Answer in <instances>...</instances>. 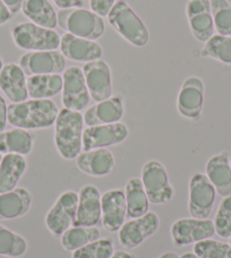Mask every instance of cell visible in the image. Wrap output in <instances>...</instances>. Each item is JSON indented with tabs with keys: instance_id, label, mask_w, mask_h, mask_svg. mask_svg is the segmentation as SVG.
Segmentation results:
<instances>
[{
	"instance_id": "1",
	"label": "cell",
	"mask_w": 231,
	"mask_h": 258,
	"mask_svg": "<svg viewBox=\"0 0 231 258\" xmlns=\"http://www.w3.org/2000/svg\"><path fill=\"white\" fill-rule=\"evenodd\" d=\"M59 109L51 99H27L8 104V123L25 131H39L52 127Z\"/></svg>"
},
{
	"instance_id": "2",
	"label": "cell",
	"mask_w": 231,
	"mask_h": 258,
	"mask_svg": "<svg viewBox=\"0 0 231 258\" xmlns=\"http://www.w3.org/2000/svg\"><path fill=\"white\" fill-rule=\"evenodd\" d=\"M84 126L82 112L73 111L66 108L59 110L53 125V141L58 154L64 160H75L83 151Z\"/></svg>"
},
{
	"instance_id": "3",
	"label": "cell",
	"mask_w": 231,
	"mask_h": 258,
	"mask_svg": "<svg viewBox=\"0 0 231 258\" xmlns=\"http://www.w3.org/2000/svg\"><path fill=\"white\" fill-rule=\"evenodd\" d=\"M107 18L113 31L133 47L144 48L149 44V29L127 2L117 0Z\"/></svg>"
},
{
	"instance_id": "4",
	"label": "cell",
	"mask_w": 231,
	"mask_h": 258,
	"mask_svg": "<svg viewBox=\"0 0 231 258\" xmlns=\"http://www.w3.org/2000/svg\"><path fill=\"white\" fill-rule=\"evenodd\" d=\"M58 26L65 33L78 38L96 41L105 32L104 18L91 9L83 7L59 9L57 13Z\"/></svg>"
},
{
	"instance_id": "5",
	"label": "cell",
	"mask_w": 231,
	"mask_h": 258,
	"mask_svg": "<svg viewBox=\"0 0 231 258\" xmlns=\"http://www.w3.org/2000/svg\"><path fill=\"white\" fill-rule=\"evenodd\" d=\"M11 35L14 44L25 52L58 50L60 47V35L56 31L29 21L14 26Z\"/></svg>"
},
{
	"instance_id": "6",
	"label": "cell",
	"mask_w": 231,
	"mask_h": 258,
	"mask_svg": "<svg viewBox=\"0 0 231 258\" xmlns=\"http://www.w3.org/2000/svg\"><path fill=\"white\" fill-rule=\"evenodd\" d=\"M141 180L152 205H164L174 198L175 188L164 165L158 160H149L143 164Z\"/></svg>"
},
{
	"instance_id": "7",
	"label": "cell",
	"mask_w": 231,
	"mask_h": 258,
	"mask_svg": "<svg viewBox=\"0 0 231 258\" xmlns=\"http://www.w3.org/2000/svg\"><path fill=\"white\" fill-rule=\"evenodd\" d=\"M77 205L78 192L75 190H66L57 197L44 218L45 227L52 236L60 237L67 229L73 227Z\"/></svg>"
},
{
	"instance_id": "8",
	"label": "cell",
	"mask_w": 231,
	"mask_h": 258,
	"mask_svg": "<svg viewBox=\"0 0 231 258\" xmlns=\"http://www.w3.org/2000/svg\"><path fill=\"white\" fill-rule=\"evenodd\" d=\"M216 190L205 173L196 172L188 183V212L192 218L209 219L213 210Z\"/></svg>"
},
{
	"instance_id": "9",
	"label": "cell",
	"mask_w": 231,
	"mask_h": 258,
	"mask_svg": "<svg viewBox=\"0 0 231 258\" xmlns=\"http://www.w3.org/2000/svg\"><path fill=\"white\" fill-rule=\"evenodd\" d=\"M160 223L159 215L153 211H149L141 218L126 221L118 231L120 246L127 250L140 247L143 242L158 232Z\"/></svg>"
},
{
	"instance_id": "10",
	"label": "cell",
	"mask_w": 231,
	"mask_h": 258,
	"mask_svg": "<svg viewBox=\"0 0 231 258\" xmlns=\"http://www.w3.org/2000/svg\"><path fill=\"white\" fill-rule=\"evenodd\" d=\"M205 101V85L201 77L192 75L185 78L177 95V111L180 116L192 121L202 117Z\"/></svg>"
},
{
	"instance_id": "11",
	"label": "cell",
	"mask_w": 231,
	"mask_h": 258,
	"mask_svg": "<svg viewBox=\"0 0 231 258\" xmlns=\"http://www.w3.org/2000/svg\"><path fill=\"white\" fill-rule=\"evenodd\" d=\"M62 103L64 108L80 111L89 108L91 96L81 67L69 66L63 73Z\"/></svg>"
},
{
	"instance_id": "12",
	"label": "cell",
	"mask_w": 231,
	"mask_h": 258,
	"mask_svg": "<svg viewBox=\"0 0 231 258\" xmlns=\"http://www.w3.org/2000/svg\"><path fill=\"white\" fill-rule=\"evenodd\" d=\"M215 234L213 221L210 219L182 218L170 227V236L176 246L184 247L211 239Z\"/></svg>"
},
{
	"instance_id": "13",
	"label": "cell",
	"mask_w": 231,
	"mask_h": 258,
	"mask_svg": "<svg viewBox=\"0 0 231 258\" xmlns=\"http://www.w3.org/2000/svg\"><path fill=\"white\" fill-rule=\"evenodd\" d=\"M66 60L59 50L47 51H29L23 53L18 64L25 75H49V74H62L66 69Z\"/></svg>"
},
{
	"instance_id": "14",
	"label": "cell",
	"mask_w": 231,
	"mask_h": 258,
	"mask_svg": "<svg viewBox=\"0 0 231 258\" xmlns=\"http://www.w3.org/2000/svg\"><path fill=\"white\" fill-rule=\"evenodd\" d=\"M129 129L126 123L116 122L107 125L89 126L83 132V151L108 149L119 145L127 140Z\"/></svg>"
},
{
	"instance_id": "15",
	"label": "cell",
	"mask_w": 231,
	"mask_h": 258,
	"mask_svg": "<svg viewBox=\"0 0 231 258\" xmlns=\"http://www.w3.org/2000/svg\"><path fill=\"white\" fill-rule=\"evenodd\" d=\"M82 71L91 100L100 102L113 95L112 72L107 61L98 59L86 62L82 67Z\"/></svg>"
},
{
	"instance_id": "16",
	"label": "cell",
	"mask_w": 231,
	"mask_h": 258,
	"mask_svg": "<svg viewBox=\"0 0 231 258\" xmlns=\"http://www.w3.org/2000/svg\"><path fill=\"white\" fill-rule=\"evenodd\" d=\"M185 12L194 39L205 43L214 35L215 30L210 0H188Z\"/></svg>"
},
{
	"instance_id": "17",
	"label": "cell",
	"mask_w": 231,
	"mask_h": 258,
	"mask_svg": "<svg viewBox=\"0 0 231 258\" xmlns=\"http://www.w3.org/2000/svg\"><path fill=\"white\" fill-rule=\"evenodd\" d=\"M127 218V205L123 189H110L101 197V223L110 233L118 232Z\"/></svg>"
},
{
	"instance_id": "18",
	"label": "cell",
	"mask_w": 231,
	"mask_h": 258,
	"mask_svg": "<svg viewBox=\"0 0 231 258\" xmlns=\"http://www.w3.org/2000/svg\"><path fill=\"white\" fill-rule=\"evenodd\" d=\"M59 51L64 57L75 62H90L103 56V49L93 40L78 38L73 34L64 33L60 36Z\"/></svg>"
},
{
	"instance_id": "19",
	"label": "cell",
	"mask_w": 231,
	"mask_h": 258,
	"mask_svg": "<svg viewBox=\"0 0 231 258\" xmlns=\"http://www.w3.org/2000/svg\"><path fill=\"white\" fill-rule=\"evenodd\" d=\"M101 194L94 185H85L78 192L76 218L73 225L96 227L101 222Z\"/></svg>"
},
{
	"instance_id": "20",
	"label": "cell",
	"mask_w": 231,
	"mask_h": 258,
	"mask_svg": "<svg viewBox=\"0 0 231 258\" xmlns=\"http://www.w3.org/2000/svg\"><path fill=\"white\" fill-rule=\"evenodd\" d=\"M76 167L81 172L93 178H103L113 172L116 159L108 149L82 151L75 159Z\"/></svg>"
},
{
	"instance_id": "21",
	"label": "cell",
	"mask_w": 231,
	"mask_h": 258,
	"mask_svg": "<svg viewBox=\"0 0 231 258\" xmlns=\"http://www.w3.org/2000/svg\"><path fill=\"white\" fill-rule=\"evenodd\" d=\"M125 116V104L122 95H112L109 99L95 102L83 113L86 127L120 122Z\"/></svg>"
},
{
	"instance_id": "22",
	"label": "cell",
	"mask_w": 231,
	"mask_h": 258,
	"mask_svg": "<svg viewBox=\"0 0 231 258\" xmlns=\"http://www.w3.org/2000/svg\"><path fill=\"white\" fill-rule=\"evenodd\" d=\"M0 90L11 103H18L29 99L27 76L20 64L15 62L4 64L0 73Z\"/></svg>"
},
{
	"instance_id": "23",
	"label": "cell",
	"mask_w": 231,
	"mask_h": 258,
	"mask_svg": "<svg viewBox=\"0 0 231 258\" xmlns=\"http://www.w3.org/2000/svg\"><path fill=\"white\" fill-rule=\"evenodd\" d=\"M205 174L218 195L231 196V159L228 151L216 153L207 160Z\"/></svg>"
},
{
	"instance_id": "24",
	"label": "cell",
	"mask_w": 231,
	"mask_h": 258,
	"mask_svg": "<svg viewBox=\"0 0 231 258\" xmlns=\"http://www.w3.org/2000/svg\"><path fill=\"white\" fill-rule=\"evenodd\" d=\"M32 207L31 192L23 187L0 194V221L25 216Z\"/></svg>"
},
{
	"instance_id": "25",
	"label": "cell",
	"mask_w": 231,
	"mask_h": 258,
	"mask_svg": "<svg viewBox=\"0 0 231 258\" xmlns=\"http://www.w3.org/2000/svg\"><path fill=\"white\" fill-rule=\"evenodd\" d=\"M34 142L35 138L30 131L14 127L0 133V153L27 156L33 151Z\"/></svg>"
},
{
	"instance_id": "26",
	"label": "cell",
	"mask_w": 231,
	"mask_h": 258,
	"mask_svg": "<svg viewBox=\"0 0 231 258\" xmlns=\"http://www.w3.org/2000/svg\"><path fill=\"white\" fill-rule=\"evenodd\" d=\"M27 167L25 156L5 154L0 162V194L15 189L24 176Z\"/></svg>"
},
{
	"instance_id": "27",
	"label": "cell",
	"mask_w": 231,
	"mask_h": 258,
	"mask_svg": "<svg viewBox=\"0 0 231 258\" xmlns=\"http://www.w3.org/2000/svg\"><path fill=\"white\" fill-rule=\"evenodd\" d=\"M29 22L54 30L58 26L57 11L50 0H24L22 11Z\"/></svg>"
},
{
	"instance_id": "28",
	"label": "cell",
	"mask_w": 231,
	"mask_h": 258,
	"mask_svg": "<svg viewBox=\"0 0 231 258\" xmlns=\"http://www.w3.org/2000/svg\"><path fill=\"white\" fill-rule=\"evenodd\" d=\"M125 198L127 205V218L136 219L145 215L150 211V201L147 197L141 178L134 177L125 186Z\"/></svg>"
},
{
	"instance_id": "29",
	"label": "cell",
	"mask_w": 231,
	"mask_h": 258,
	"mask_svg": "<svg viewBox=\"0 0 231 258\" xmlns=\"http://www.w3.org/2000/svg\"><path fill=\"white\" fill-rule=\"evenodd\" d=\"M62 74L33 75L27 77V93L30 99H52L62 93Z\"/></svg>"
},
{
	"instance_id": "30",
	"label": "cell",
	"mask_w": 231,
	"mask_h": 258,
	"mask_svg": "<svg viewBox=\"0 0 231 258\" xmlns=\"http://www.w3.org/2000/svg\"><path fill=\"white\" fill-rule=\"evenodd\" d=\"M101 238L98 227H76L73 225L60 236V245L66 251L74 252Z\"/></svg>"
},
{
	"instance_id": "31",
	"label": "cell",
	"mask_w": 231,
	"mask_h": 258,
	"mask_svg": "<svg viewBox=\"0 0 231 258\" xmlns=\"http://www.w3.org/2000/svg\"><path fill=\"white\" fill-rule=\"evenodd\" d=\"M29 243L25 237L0 224V256L7 258H21L24 256Z\"/></svg>"
},
{
	"instance_id": "32",
	"label": "cell",
	"mask_w": 231,
	"mask_h": 258,
	"mask_svg": "<svg viewBox=\"0 0 231 258\" xmlns=\"http://www.w3.org/2000/svg\"><path fill=\"white\" fill-rule=\"evenodd\" d=\"M200 56L231 66V36L214 34L203 45Z\"/></svg>"
},
{
	"instance_id": "33",
	"label": "cell",
	"mask_w": 231,
	"mask_h": 258,
	"mask_svg": "<svg viewBox=\"0 0 231 258\" xmlns=\"http://www.w3.org/2000/svg\"><path fill=\"white\" fill-rule=\"evenodd\" d=\"M216 34L231 36V4L228 0H210Z\"/></svg>"
},
{
	"instance_id": "34",
	"label": "cell",
	"mask_w": 231,
	"mask_h": 258,
	"mask_svg": "<svg viewBox=\"0 0 231 258\" xmlns=\"http://www.w3.org/2000/svg\"><path fill=\"white\" fill-rule=\"evenodd\" d=\"M193 252L200 258H231V246L211 238L194 243Z\"/></svg>"
},
{
	"instance_id": "35",
	"label": "cell",
	"mask_w": 231,
	"mask_h": 258,
	"mask_svg": "<svg viewBox=\"0 0 231 258\" xmlns=\"http://www.w3.org/2000/svg\"><path fill=\"white\" fill-rule=\"evenodd\" d=\"M114 252L111 239L100 238L73 252L72 258H109Z\"/></svg>"
},
{
	"instance_id": "36",
	"label": "cell",
	"mask_w": 231,
	"mask_h": 258,
	"mask_svg": "<svg viewBox=\"0 0 231 258\" xmlns=\"http://www.w3.org/2000/svg\"><path fill=\"white\" fill-rule=\"evenodd\" d=\"M213 223L215 233L220 238L229 239L231 237V196L223 197L221 201Z\"/></svg>"
},
{
	"instance_id": "37",
	"label": "cell",
	"mask_w": 231,
	"mask_h": 258,
	"mask_svg": "<svg viewBox=\"0 0 231 258\" xmlns=\"http://www.w3.org/2000/svg\"><path fill=\"white\" fill-rule=\"evenodd\" d=\"M117 0H89L90 9L101 17H107Z\"/></svg>"
},
{
	"instance_id": "38",
	"label": "cell",
	"mask_w": 231,
	"mask_h": 258,
	"mask_svg": "<svg viewBox=\"0 0 231 258\" xmlns=\"http://www.w3.org/2000/svg\"><path fill=\"white\" fill-rule=\"evenodd\" d=\"M8 105L6 99L0 94V133L6 131V126L8 123V116H7Z\"/></svg>"
},
{
	"instance_id": "39",
	"label": "cell",
	"mask_w": 231,
	"mask_h": 258,
	"mask_svg": "<svg viewBox=\"0 0 231 258\" xmlns=\"http://www.w3.org/2000/svg\"><path fill=\"white\" fill-rule=\"evenodd\" d=\"M52 3L56 5L59 9H67V8L84 6V0H52Z\"/></svg>"
},
{
	"instance_id": "40",
	"label": "cell",
	"mask_w": 231,
	"mask_h": 258,
	"mask_svg": "<svg viewBox=\"0 0 231 258\" xmlns=\"http://www.w3.org/2000/svg\"><path fill=\"white\" fill-rule=\"evenodd\" d=\"M23 2L24 0H3L5 6L9 9V12L13 14V16L22 11Z\"/></svg>"
},
{
	"instance_id": "41",
	"label": "cell",
	"mask_w": 231,
	"mask_h": 258,
	"mask_svg": "<svg viewBox=\"0 0 231 258\" xmlns=\"http://www.w3.org/2000/svg\"><path fill=\"white\" fill-rule=\"evenodd\" d=\"M13 14L9 12V9L5 6L3 0H0V26L7 24L12 21Z\"/></svg>"
},
{
	"instance_id": "42",
	"label": "cell",
	"mask_w": 231,
	"mask_h": 258,
	"mask_svg": "<svg viewBox=\"0 0 231 258\" xmlns=\"http://www.w3.org/2000/svg\"><path fill=\"white\" fill-rule=\"evenodd\" d=\"M109 258H136V256L127 250H114L113 254Z\"/></svg>"
},
{
	"instance_id": "43",
	"label": "cell",
	"mask_w": 231,
	"mask_h": 258,
	"mask_svg": "<svg viewBox=\"0 0 231 258\" xmlns=\"http://www.w3.org/2000/svg\"><path fill=\"white\" fill-rule=\"evenodd\" d=\"M158 258H180V256L175 251H165L163 254H161Z\"/></svg>"
},
{
	"instance_id": "44",
	"label": "cell",
	"mask_w": 231,
	"mask_h": 258,
	"mask_svg": "<svg viewBox=\"0 0 231 258\" xmlns=\"http://www.w3.org/2000/svg\"><path fill=\"white\" fill-rule=\"evenodd\" d=\"M180 258H200L198 256H196L194 252H185V254H183L182 256H180Z\"/></svg>"
},
{
	"instance_id": "45",
	"label": "cell",
	"mask_w": 231,
	"mask_h": 258,
	"mask_svg": "<svg viewBox=\"0 0 231 258\" xmlns=\"http://www.w3.org/2000/svg\"><path fill=\"white\" fill-rule=\"evenodd\" d=\"M4 60H3V58H2V56H0V73H2V71H3V67H4Z\"/></svg>"
},
{
	"instance_id": "46",
	"label": "cell",
	"mask_w": 231,
	"mask_h": 258,
	"mask_svg": "<svg viewBox=\"0 0 231 258\" xmlns=\"http://www.w3.org/2000/svg\"><path fill=\"white\" fill-rule=\"evenodd\" d=\"M2 159H3V154L0 153V162H2Z\"/></svg>"
},
{
	"instance_id": "47",
	"label": "cell",
	"mask_w": 231,
	"mask_h": 258,
	"mask_svg": "<svg viewBox=\"0 0 231 258\" xmlns=\"http://www.w3.org/2000/svg\"><path fill=\"white\" fill-rule=\"evenodd\" d=\"M229 239H230V246H231V237Z\"/></svg>"
}]
</instances>
